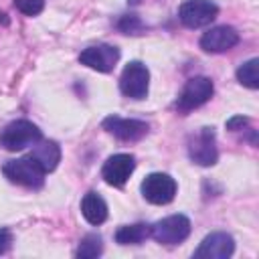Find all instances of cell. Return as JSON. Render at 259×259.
I'll list each match as a JSON object with an SVG mask.
<instances>
[{"instance_id": "1", "label": "cell", "mask_w": 259, "mask_h": 259, "mask_svg": "<svg viewBox=\"0 0 259 259\" xmlns=\"http://www.w3.org/2000/svg\"><path fill=\"white\" fill-rule=\"evenodd\" d=\"M38 140H42V134L28 119L10 121L8 125H4L0 130V146L8 152H18L28 146H34Z\"/></svg>"}, {"instance_id": "2", "label": "cell", "mask_w": 259, "mask_h": 259, "mask_svg": "<svg viewBox=\"0 0 259 259\" xmlns=\"http://www.w3.org/2000/svg\"><path fill=\"white\" fill-rule=\"evenodd\" d=\"M2 170H4V176L10 182L20 184V186H26V188H40L45 184V174L47 172L30 156L10 160V162L4 164Z\"/></svg>"}, {"instance_id": "3", "label": "cell", "mask_w": 259, "mask_h": 259, "mask_svg": "<svg viewBox=\"0 0 259 259\" xmlns=\"http://www.w3.org/2000/svg\"><path fill=\"white\" fill-rule=\"evenodd\" d=\"M214 93V85L208 77H192L186 81V85L182 87V93L176 99V109L180 113H188L200 105H204Z\"/></svg>"}, {"instance_id": "4", "label": "cell", "mask_w": 259, "mask_h": 259, "mask_svg": "<svg viewBox=\"0 0 259 259\" xmlns=\"http://www.w3.org/2000/svg\"><path fill=\"white\" fill-rule=\"evenodd\" d=\"M150 89V71L142 61H130L119 77V91L130 99H144Z\"/></svg>"}, {"instance_id": "5", "label": "cell", "mask_w": 259, "mask_h": 259, "mask_svg": "<svg viewBox=\"0 0 259 259\" xmlns=\"http://www.w3.org/2000/svg\"><path fill=\"white\" fill-rule=\"evenodd\" d=\"M178 190L176 180L164 172H152L142 182V196L152 204H168L174 200Z\"/></svg>"}, {"instance_id": "6", "label": "cell", "mask_w": 259, "mask_h": 259, "mask_svg": "<svg viewBox=\"0 0 259 259\" xmlns=\"http://www.w3.org/2000/svg\"><path fill=\"white\" fill-rule=\"evenodd\" d=\"M188 156L198 166H212L219 160L217 150V134L212 127H200L196 136L188 142Z\"/></svg>"}, {"instance_id": "7", "label": "cell", "mask_w": 259, "mask_h": 259, "mask_svg": "<svg viewBox=\"0 0 259 259\" xmlns=\"http://www.w3.org/2000/svg\"><path fill=\"white\" fill-rule=\"evenodd\" d=\"M219 14V6L210 0H184L178 8V18L186 28L210 24Z\"/></svg>"}, {"instance_id": "8", "label": "cell", "mask_w": 259, "mask_h": 259, "mask_svg": "<svg viewBox=\"0 0 259 259\" xmlns=\"http://www.w3.org/2000/svg\"><path fill=\"white\" fill-rule=\"evenodd\" d=\"M190 235V221L184 214H170L152 225V235L162 245H178Z\"/></svg>"}, {"instance_id": "9", "label": "cell", "mask_w": 259, "mask_h": 259, "mask_svg": "<svg viewBox=\"0 0 259 259\" xmlns=\"http://www.w3.org/2000/svg\"><path fill=\"white\" fill-rule=\"evenodd\" d=\"M103 130L111 134L113 138L121 142H138L144 136H148L150 125L142 119H130V117H119V115H107L103 119Z\"/></svg>"}, {"instance_id": "10", "label": "cell", "mask_w": 259, "mask_h": 259, "mask_svg": "<svg viewBox=\"0 0 259 259\" xmlns=\"http://www.w3.org/2000/svg\"><path fill=\"white\" fill-rule=\"evenodd\" d=\"M81 65L99 71V73H109L113 71V67L119 61V49L113 45H93L87 47L85 51H81L79 55Z\"/></svg>"}, {"instance_id": "11", "label": "cell", "mask_w": 259, "mask_h": 259, "mask_svg": "<svg viewBox=\"0 0 259 259\" xmlns=\"http://www.w3.org/2000/svg\"><path fill=\"white\" fill-rule=\"evenodd\" d=\"M136 170V158L132 154H113L105 160L101 176L109 186H123Z\"/></svg>"}, {"instance_id": "12", "label": "cell", "mask_w": 259, "mask_h": 259, "mask_svg": "<svg viewBox=\"0 0 259 259\" xmlns=\"http://www.w3.org/2000/svg\"><path fill=\"white\" fill-rule=\"evenodd\" d=\"M235 251V241L229 233L217 231L206 235L200 245L194 251V257H204V259H229Z\"/></svg>"}, {"instance_id": "13", "label": "cell", "mask_w": 259, "mask_h": 259, "mask_svg": "<svg viewBox=\"0 0 259 259\" xmlns=\"http://www.w3.org/2000/svg\"><path fill=\"white\" fill-rule=\"evenodd\" d=\"M239 42V32L233 26H212L200 36V49L206 53H227Z\"/></svg>"}, {"instance_id": "14", "label": "cell", "mask_w": 259, "mask_h": 259, "mask_svg": "<svg viewBox=\"0 0 259 259\" xmlns=\"http://www.w3.org/2000/svg\"><path fill=\"white\" fill-rule=\"evenodd\" d=\"M28 156H30L32 160H36L38 166H40L45 172H53V170L59 166V162H61V148H59L57 142H51V140L42 142V140H38V142L32 146V152H30Z\"/></svg>"}, {"instance_id": "15", "label": "cell", "mask_w": 259, "mask_h": 259, "mask_svg": "<svg viewBox=\"0 0 259 259\" xmlns=\"http://www.w3.org/2000/svg\"><path fill=\"white\" fill-rule=\"evenodd\" d=\"M81 214L89 225H101L107 219V204L95 190H89L81 200Z\"/></svg>"}, {"instance_id": "16", "label": "cell", "mask_w": 259, "mask_h": 259, "mask_svg": "<svg viewBox=\"0 0 259 259\" xmlns=\"http://www.w3.org/2000/svg\"><path fill=\"white\" fill-rule=\"evenodd\" d=\"M152 235V225L148 223H134V225H123L115 231V241L119 245H140Z\"/></svg>"}, {"instance_id": "17", "label": "cell", "mask_w": 259, "mask_h": 259, "mask_svg": "<svg viewBox=\"0 0 259 259\" xmlns=\"http://www.w3.org/2000/svg\"><path fill=\"white\" fill-rule=\"evenodd\" d=\"M103 253V241L99 235H85L77 247V257L79 259H93Z\"/></svg>"}, {"instance_id": "18", "label": "cell", "mask_w": 259, "mask_h": 259, "mask_svg": "<svg viewBox=\"0 0 259 259\" xmlns=\"http://www.w3.org/2000/svg\"><path fill=\"white\" fill-rule=\"evenodd\" d=\"M257 59H249L245 61L239 69H237V81L249 89H257L259 87V73H257Z\"/></svg>"}, {"instance_id": "19", "label": "cell", "mask_w": 259, "mask_h": 259, "mask_svg": "<svg viewBox=\"0 0 259 259\" xmlns=\"http://www.w3.org/2000/svg\"><path fill=\"white\" fill-rule=\"evenodd\" d=\"M117 28L123 34H142V30L146 28V24L142 22V18L138 14H123L117 20Z\"/></svg>"}, {"instance_id": "20", "label": "cell", "mask_w": 259, "mask_h": 259, "mask_svg": "<svg viewBox=\"0 0 259 259\" xmlns=\"http://www.w3.org/2000/svg\"><path fill=\"white\" fill-rule=\"evenodd\" d=\"M14 6L26 16H36L42 12L45 0H14Z\"/></svg>"}, {"instance_id": "21", "label": "cell", "mask_w": 259, "mask_h": 259, "mask_svg": "<svg viewBox=\"0 0 259 259\" xmlns=\"http://www.w3.org/2000/svg\"><path fill=\"white\" fill-rule=\"evenodd\" d=\"M247 123H249L247 117H243V115H235V117H231V119L227 121V130H231V132H239V130H243Z\"/></svg>"}, {"instance_id": "22", "label": "cell", "mask_w": 259, "mask_h": 259, "mask_svg": "<svg viewBox=\"0 0 259 259\" xmlns=\"http://www.w3.org/2000/svg\"><path fill=\"white\" fill-rule=\"evenodd\" d=\"M12 245V233L8 229H0V255H4Z\"/></svg>"}, {"instance_id": "23", "label": "cell", "mask_w": 259, "mask_h": 259, "mask_svg": "<svg viewBox=\"0 0 259 259\" xmlns=\"http://www.w3.org/2000/svg\"><path fill=\"white\" fill-rule=\"evenodd\" d=\"M140 2H142V0H127L130 6H136V4H140Z\"/></svg>"}]
</instances>
